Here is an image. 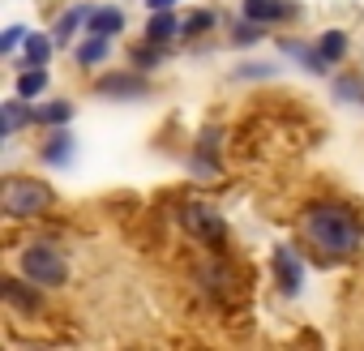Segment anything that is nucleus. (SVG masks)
<instances>
[{
	"instance_id": "393cba45",
	"label": "nucleus",
	"mask_w": 364,
	"mask_h": 351,
	"mask_svg": "<svg viewBox=\"0 0 364 351\" xmlns=\"http://www.w3.org/2000/svg\"><path fill=\"white\" fill-rule=\"evenodd\" d=\"M26 35H31L26 26H9L5 35H0V52H5V56H9V52H18V48L26 43Z\"/></svg>"
},
{
	"instance_id": "f8f14e48",
	"label": "nucleus",
	"mask_w": 364,
	"mask_h": 351,
	"mask_svg": "<svg viewBox=\"0 0 364 351\" xmlns=\"http://www.w3.org/2000/svg\"><path fill=\"white\" fill-rule=\"evenodd\" d=\"M86 31H90V35H107V39H116V35L124 31V14H120V5H95L90 18H86Z\"/></svg>"
},
{
	"instance_id": "4be33fe9",
	"label": "nucleus",
	"mask_w": 364,
	"mask_h": 351,
	"mask_svg": "<svg viewBox=\"0 0 364 351\" xmlns=\"http://www.w3.org/2000/svg\"><path fill=\"white\" fill-rule=\"evenodd\" d=\"M163 56H167V48H163V43H150V39H146V48H133V52H129V60H133L141 73L154 69V65H163Z\"/></svg>"
},
{
	"instance_id": "423d86ee",
	"label": "nucleus",
	"mask_w": 364,
	"mask_h": 351,
	"mask_svg": "<svg viewBox=\"0 0 364 351\" xmlns=\"http://www.w3.org/2000/svg\"><path fill=\"white\" fill-rule=\"evenodd\" d=\"M39 283H31L26 274L18 279V274H5L0 279V296H5V304H9V313L14 317H35V313H43V296L35 291Z\"/></svg>"
},
{
	"instance_id": "412c9836",
	"label": "nucleus",
	"mask_w": 364,
	"mask_h": 351,
	"mask_svg": "<svg viewBox=\"0 0 364 351\" xmlns=\"http://www.w3.org/2000/svg\"><path fill=\"white\" fill-rule=\"evenodd\" d=\"M262 39H266V26L249 22V18H240V22L232 26V43H236V48H253V43H262Z\"/></svg>"
},
{
	"instance_id": "f3484780",
	"label": "nucleus",
	"mask_w": 364,
	"mask_h": 351,
	"mask_svg": "<svg viewBox=\"0 0 364 351\" xmlns=\"http://www.w3.org/2000/svg\"><path fill=\"white\" fill-rule=\"evenodd\" d=\"M347 48H351V39H347V31H326V35L317 39V52H321V60H326L330 69L347 60Z\"/></svg>"
},
{
	"instance_id": "2eb2a0df",
	"label": "nucleus",
	"mask_w": 364,
	"mask_h": 351,
	"mask_svg": "<svg viewBox=\"0 0 364 351\" xmlns=\"http://www.w3.org/2000/svg\"><path fill=\"white\" fill-rule=\"evenodd\" d=\"M107 56H112V39H107V35H90V39L77 43V52H73V60H77L82 69H99Z\"/></svg>"
},
{
	"instance_id": "7ed1b4c3",
	"label": "nucleus",
	"mask_w": 364,
	"mask_h": 351,
	"mask_svg": "<svg viewBox=\"0 0 364 351\" xmlns=\"http://www.w3.org/2000/svg\"><path fill=\"white\" fill-rule=\"evenodd\" d=\"M18 270L39 287H69V261L52 244H26L18 253Z\"/></svg>"
},
{
	"instance_id": "dca6fc26",
	"label": "nucleus",
	"mask_w": 364,
	"mask_h": 351,
	"mask_svg": "<svg viewBox=\"0 0 364 351\" xmlns=\"http://www.w3.org/2000/svg\"><path fill=\"white\" fill-rule=\"evenodd\" d=\"M48 69H22L18 73V82H14V94L18 99H26V103H39L43 99V90H48Z\"/></svg>"
},
{
	"instance_id": "20e7f679",
	"label": "nucleus",
	"mask_w": 364,
	"mask_h": 351,
	"mask_svg": "<svg viewBox=\"0 0 364 351\" xmlns=\"http://www.w3.org/2000/svg\"><path fill=\"white\" fill-rule=\"evenodd\" d=\"M176 219L185 223V232H189L193 240H202L206 249L223 253V244H228V223H223V215H219L215 206H202V202H193V206H185V210H180Z\"/></svg>"
},
{
	"instance_id": "9b49d317",
	"label": "nucleus",
	"mask_w": 364,
	"mask_h": 351,
	"mask_svg": "<svg viewBox=\"0 0 364 351\" xmlns=\"http://www.w3.org/2000/svg\"><path fill=\"white\" fill-rule=\"evenodd\" d=\"M73 146H77V141H73L69 124H60V129L39 146V158H43L48 167H69V163H73Z\"/></svg>"
},
{
	"instance_id": "aec40b11",
	"label": "nucleus",
	"mask_w": 364,
	"mask_h": 351,
	"mask_svg": "<svg viewBox=\"0 0 364 351\" xmlns=\"http://www.w3.org/2000/svg\"><path fill=\"white\" fill-rule=\"evenodd\" d=\"M232 77H236V82H266V77H279V65H274V60H249V65H240Z\"/></svg>"
},
{
	"instance_id": "b1692460",
	"label": "nucleus",
	"mask_w": 364,
	"mask_h": 351,
	"mask_svg": "<svg viewBox=\"0 0 364 351\" xmlns=\"http://www.w3.org/2000/svg\"><path fill=\"white\" fill-rule=\"evenodd\" d=\"M334 99H343V103H364V82L360 77H334Z\"/></svg>"
},
{
	"instance_id": "ddd939ff",
	"label": "nucleus",
	"mask_w": 364,
	"mask_h": 351,
	"mask_svg": "<svg viewBox=\"0 0 364 351\" xmlns=\"http://www.w3.org/2000/svg\"><path fill=\"white\" fill-rule=\"evenodd\" d=\"M90 9H95V5H73L69 14H60V18H56V26H52V39H56V48H69V39L77 35V26H86Z\"/></svg>"
},
{
	"instance_id": "1a4fd4ad",
	"label": "nucleus",
	"mask_w": 364,
	"mask_h": 351,
	"mask_svg": "<svg viewBox=\"0 0 364 351\" xmlns=\"http://www.w3.org/2000/svg\"><path fill=\"white\" fill-rule=\"evenodd\" d=\"M146 39H150V43H163V48H171V39H185V22L176 18V9H150Z\"/></svg>"
},
{
	"instance_id": "0eeeda50",
	"label": "nucleus",
	"mask_w": 364,
	"mask_h": 351,
	"mask_svg": "<svg viewBox=\"0 0 364 351\" xmlns=\"http://www.w3.org/2000/svg\"><path fill=\"white\" fill-rule=\"evenodd\" d=\"M95 94H103V99H146L150 82L141 73H107V77L95 82Z\"/></svg>"
},
{
	"instance_id": "6ab92c4d",
	"label": "nucleus",
	"mask_w": 364,
	"mask_h": 351,
	"mask_svg": "<svg viewBox=\"0 0 364 351\" xmlns=\"http://www.w3.org/2000/svg\"><path fill=\"white\" fill-rule=\"evenodd\" d=\"M0 116H5V141H14V133H18L26 120H35V107L26 112V99H9L5 107H0Z\"/></svg>"
},
{
	"instance_id": "39448f33",
	"label": "nucleus",
	"mask_w": 364,
	"mask_h": 351,
	"mask_svg": "<svg viewBox=\"0 0 364 351\" xmlns=\"http://www.w3.org/2000/svg\"><path fill=\"white\" fill-rule=\"evenodd\" d=\"M270 270H274V287H279V296H287V300H296L300 296V287H304V257L291 249V244H274L270 249Z\"/></svg>"
},
{
	"instance_id": "6e6552de",
	"label": "nucleus",
	"mask_w": 364,
	"mask_h": 351,
	"mask_svg": "<svg viewBox=\"0 0 364 351\" xmlns=\"http://www.w3.org/2000/svg\"><path fill=\"white\" fill-rule=\"evenodd\" d=\"M240 18H249L257 26H279L287 18H296V9L287 0H240Z\"/></svg>"
},
{
	"instance_id": "9d476101",
	"label": "nucleus",
	"mask_w": 364,
	"mask_h": 351,
	"mask_svg": "<svg viewBox=\"0 0 364 351\" xmlns=\"http://www.w3.org/2000/svg\"><path fill=\"white\" fill-rule=\"evenodd\" d=\"M279 52H283V56H291L304 73H317V77H326V73H330V65L321 60L317 43H304V39H279Z\"/></svg>"
},
{
	"instance_id": "f03ea898",
	"label": "nucleus",
	"mask_w": 364,
	"mask_h": 351,
	"mask_svg": "<svg viewBox=\"0 0 364 351\" xmlns=\"http://www.w3.org/2000/svg\"><path fill=\"white\" fill-rule=\"evenodd\" d=\"M9 219H39L56 206V193L43 185V180H31V176H14L5 185V198H0Z\"/></svg>"
},
{
	"instance_id": "f257e3e1",
	"label": "nucleus",
	"mask_w": 364,
	"mask_h": 351,
	"mask_svg": "<svg viewBox=\"0 0 364 351\" xmlns=\"http://www.w3.org/2000/svg\"><path fill=\"white\" fill-rule=\"evenodd\" d=\"M300 232L326 257H351L364 244V215L338 198H317L300 215Z\"/></svg>"
},
{
	"instance_id": "5701e85b",
	"label": "nucleus",
	"mask_w": 364,
	"mask_h": 351,
	"mask_svg": "<svg viewBox=\"0 0 364 351\" xmlns=\"http://www.w3.org/2000/svg\"><path fill=\"white\" fill-rule=\"evenodd\" d=\"M219 26V14L215 9H198L189 22H185V39H198V35H210Z\"/></svg>"
},
{
	"instance_id": "a878e982",
	"label": "nucleus",
	"mask_w": 364,
	"mask_h": 351,
	"mask_svg": "<svg viewBox=\"0 0 364 351\" xmlns=\"http://www.w3.org/2000/svg\"><path fill=\"white\" fill-rule=\"evenodd\" d=\"M150 9H176V0H146Z\"/></svg>"
},
{
	"instance_id": "4468645a",
	"label": "nucleus",
	"mask_w": 364,
	"mask_h": 351,
	"mask_svg": "<svg viewBox=\"0 0 364 351\" xmlns=\"http://www.w3.org/2000/svg\"><path fill=\"white\" fill-rule=\"evenodd\" d=\"M56 52V39L52 35H26V52H22V69H48Z\"/></svg>"
},
{
	"instance_id": "a211bd4d",
	"label": "nucleus",
	"mask_w": 364,
	"mask_h": 351,
	"mask_svg": "<svg viewBox=\"0 0 364 351\" xmlns=\"http://www.w3.org/2000/svg\"><path fill=\"white\" fill-rule=\"evenodd\" d=\"M73 103L69 99H56V103H35V120L31 124H52V129H60V124H69L73 120Z\"/></svg>"
}]
</instances>
